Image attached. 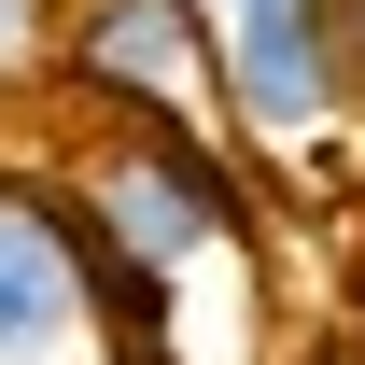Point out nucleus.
I'll return each mask as SVG.
<instances>
[{
    "label": "nucleus",
    "mask_w": 365,
    "mask_h": 365,
    "mask_svg": "<svg viewBox=\"0 0 365 365\" xmlns=\"http://www.w3.org/2000/svg\"><path fill=\"white\" fill-rule=\"evenodd\" d=\"M56 182L169 309L197 281H267V211H253V169L225 155V127H85Z\"/></svg>",
    "instance_id": "obj_1"
},
{
    "label": "nucleus",
    "mask_w": 365,
    "mask_h": 365,
    "mask_svg": "<svg viewBox=\"0 0 365 365\" xmlns=\"http://www.w3.org/2000/svg\"><path fill=\"white\" fill-rule=\"evenodd\" d=\"M43 56L85 127H225V71H211L197 0H71L43 29Z\"/></svg>",
    "instance_id": "obj_2"
},
{
    "label": "nucleus",
    "mask_w": 365,
    "mask_h": 365,
    "mask_svg": "<svg viewBox=\"0 0 365 365\" xmlns=\"http://www.w3.org/2000/svg\"><path fill=\"white\" fill-rule=\"evenodd\" d=\"M211 14V71H225V140L253 155H323L351 127V71H337V0H197Z\"/></svg>",
    "instance_id": "obj_3"
},
{
    "label": "nucleus",
    "mask_w": 365,
    "mask_h": 365,
    "mask_svg": "<svg viewBox=\"0 0 365 365\" xmlns=\"http://www.w3.org/2000/svg\"><path fill=\"white\" fill-rule=\"evenodd\" d=\"M0 365H98L85 211L56 169H0Z\"/></svg>",
    "instance_id": "obj_4"
},
{
    "label": "nucleus",
    "mask_w": 365,
    "mask_h": 365,
    "mask_svg": "<svg viewBox=\"0 0 365 365\" xmlns=\"http://www.w3.org/2000/svg\"><path fill=\"white\" fill-rule=\"evenodd\" d=\"M14 56H43V14H29V0H0V71H14Z\"/></svg>",
    "instance_id": "obj_5"
},
{
    "label": "nucleus",
    "mask_w": 365,
    "mask_h": 365,
    "mask_svg": "<svg viewBox=\"0 0 365 365\" xmlns=\"http://www.w3.org/2000/svg\"><path fill=\"white\" fill-rule=\"evenodd\" d=\"M29 14H43V29H56V14H71V0H29Z\"/></svg>",
    "instance_id": "obj_6"
},
{
    "label": "nucleus",
    "mask_w": 365,
    "mask_h": 365,
    "mask_svg": "<svg viewBox=\"0 0 365 365\" xmlns=\"http://www.w3.org/2000/svg\"><path fill=\"white\" fill-rule=\"evenodd\" d=\"M0 98H14V71H0Z\"/></svg>",
    "instance_id": "obj_7"
}]
</instances>
